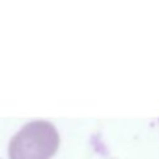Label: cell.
I'll use <instances>...</instances> for the list:
<instances>
[{
	"instance_id": "1",
	"label": "cell",
	"mask_w": 159,
	"mask_h": 159,
	"mask_svg": "<svg viewBox=\"0 0 159 159\" xmlns=\"http://www.w3.org/2000/svg\"><path fill=\"white\" fill-rule=\"evenodd\" d=\"M60 135L47 120H31L12 135L9 159H50L58 149Z\"/></svg>"
}]
</instances>
